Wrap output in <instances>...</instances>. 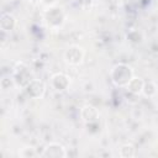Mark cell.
Wrapping results in <instances>:
<instances>
[{"label": "cell", "mask_w": 158, "mask_h": 158, "mask_svg": "<svg viewBox=\"0 0 158 158\" xmlns=\"http://www.w3.org/2000/svg\"><path fill=\"white\" fill-rule=\"evenodd\" d=\"M132 78H133V70L128 64H125V63H118L114 65L110 72L111 81L114 83V85L118 88L126 86Z\"/></svg>", "instance_id": "1"}, {"label": "cell", "mask_w": 158, "mask_h": 158, "mask_svg": "<svg viewBox=\"0 0 158 158\" xmlns=\"http://www.w3.org/2000/svg\"><path fill=\"white\" fill-rule=\"evenodd\" d=\"M44 20L51 28H59L65 20L63 9L58 6H49L44 12Z\"/></svg>", "instance_id": "2"}, {"label": "cell", "mask_w": 158, "mask_h": 158, "mask_svg": "<svg viewBox=\"0 0 158 158\" xmlns=\"http://www.w3.org/2000/svg\"><path fill=\"white\" fill-rule=\"evenodd\" d=\"M12 78H14V81H15L16 86H19L21 89H25L30 84V81L32 80V74H31V72H30L27 65L20 63L15 68Z\"/></svg>", "instance_id": "3"}, {"label": "cell", "mask_w": 158, "mask_h": 158, "mask_svg": "<svg viewBox=\"0 0 158 158\" xmlns=\"http://www.w3.org/2000/svg\"><path fill=\"white\" fill-rule=\"evenodd\" d=\"M26 95L31 99H41L46 94V84L40 79H32L25 88Z\"/></svg>", "instance_id": "4"}, {"label": "cell", "mask_w": 158, "mask_h": 158, "mask_svg": "<svg viewBox=\"0 0 158 158\" xmlns=\"http://www.w3.org/2000/svg\"><path fill=\"white\" fill-rule=\"evenodd\" d=\"M64 59L70 65H79L84 59V51L79 46H70L64 52Z\"/></svg>", "instance_id": "5"}, {"label": "cell", "mask_w": 158, "mask_h": 158, "mask_svg": "<svg viewBox=\"0 0 158 158\" xmlns=\"http://www.w3.org/2000/svg\"><path fill=\"white\" fill-rule=\"evenodd\" d=\"M67 151L65 148L59 143H49L43 148V152L41 153L42 158H65Z\"/></svg>", "instance_id": "6"}, {"label": "cell", "mask_w": 158, "mask_h": 158, "mask_svg": "<svg viewBox=\"0 0 158 158\" xmlns=\"http://www.w3.org/2000/svg\"><path fill=\"white\" fill-rule=\"evenodd\" d=\"M70 84V79L64 73H56L51 78V85L56 91H64L68 89Z\"/></svg>", "instance_id": "7"}, {"label": "cell", "mask_w": 158, "mask_h": 158, "mask_svg": "<svg viewBox=\"0 0 158 158\" xmlns=\"http://www.w3.org/2000/svg\"><path fill=\"white\" fill-rule=\"evenodd\" d=\"M80 117L85 123H91V122H98L99 118V111L95 106L93 105H85L80 110Z\"/></svg>", "instance_id": "8"}, {"label": "cell", "mask_w": 158, "mask_h": 158, "mask_svg": "<svg viewBox=\"0 0 158 158\" xmlns=\"http://www.w3.org/2000/svg\"><path fill=\"white\" fill-rule=\"evenodd\" d=\"M16 27V19L14 15L4 12L0 19V30L4 32H11Z\"/></svg>", "instance_id": "9"}, {"label": "cell", "mask_w": 158, "mask_h": 158, "mask_svg": "<svg viewBox=\"0 0 158 158\" xmlns=\"http://www.w3.org/2000/svg\"><path fill=\"white\" fill-rule=\"evenodd\" d=\"M143 85H144V80L142 78L133 77L130 80V83L126 85V88H127L128 93H131L133 95H139L142 93V90H143Z\"/></svg>", "instance_id": "10"}, {"label": "cell", "mask_w": 158, "mask_h": 158, "mask_svg": "<svg viewBox=\"0 0 158 158\" xmlns=\"http://www.w3.org/2000/svg\"><path fill=\"white\" fill-rule=\"evenodd\" d=\"M120 156L123 158H132L136 156V148L131 143H126L120 148Z\"/></svg>", "instance_id": "11"}, {"label": "cell", "mask_w": 158, "mask_h": 158, "mask_svg": "<svg viewBox=\"0 0 158 158\" xmlns=\"http://www.w3.org/2000/svg\"><path fill=\"white\" fill-rule=\"evenodd\" d=\"M142 94L147 98H152L157 94V85L148 80V81H144V85H143V90H142Z\"/></svg>", "instance_id": "12"}, {"label": "cell", "mask_w": 158, "mask_h": 158, "mask_svg": "<svg viewBox=\"0 0 158 158\" xmlns=\"http://www.w3.org/2000/svg\"><path fill=\"white\" fill-rule=\"evenodd\" d=\"M15 85V81H14V78H10V77H4L1 80H0V86L4 91L6 90H10V88H12Z\"/></svg>", "instance_id": "13"}, {"label": "cell", "mask_w": 158, "mask_h": 158, "mask_svg": "<svg viewBox=\"0 0 158 158\" xmlns=\"http://www.w3.org/2000/svg\"><path fill=\"white\" fill-rule=\"evenodd\" d=\"M127 40L130 42H132V43H139L142 41V35H141V32L132 30V31H130L127 33Z\"/></svg>", "instance_id": "14"}, {"label": "cell", "mask_w": 158, "mask_h": 158, "mask_svg": "<svg viewBox=\"0 0 158 158\" xmlns=\"http://www.w3.org/2000/svg\"><path fill=\"white\" fill-rule=\"evenodd\" d=\"M36 152L33 148H22V151L20 152V156L23 157V158H32V157H36Z\"/></svg>", "instance_id": "15"}, {"label": "cell", "mask_w": 158, "mask_h": 158, "mask_svg": "<svg viewBox=\"0 0 158 158\" xmlns=\"http://www.w3.org/2000/svg\"><path fill=\"white\" fill-rule=\"evenodd\" d=\"M75 1V4L79 6V7H81V9H88V7H90L91 5H93V2H94V0H74Z\"/></svg>", "instance_id": "16"}, {"label": "cell", "mask_w": 158, "mask_h": 158, "mask_svg": "<svg viewBox=\"0 0 158 158\" xmlns=\"http://www.w3.org/2000/svg\"><path fill=\"white\" fill-rule=\"evenodd\" d=\"M42 4L47 5V6H54V4L58 1V0H40Z\"/></svg>", "instance_id": "17"}, {"label": "cell", "mask_w": 158, "mask_h": 158, "mask_svg": "<svg viewBox=\"0 0 158 158\" xmlns=\"http://www.w3.org/2000/svg\"><path fill=\"white\" fill-rule=\"evenodd\" d=\"M26 1H27V2H30V4H35L37 0H26Z\"/></svg>", "instance_id": "18"}]
</instances>
